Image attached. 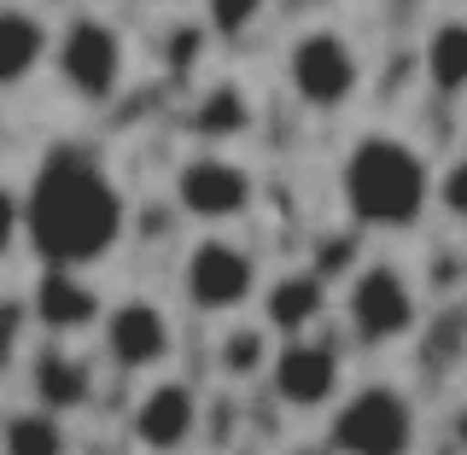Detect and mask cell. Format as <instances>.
<instances>
[{
  "instance_id": "cell-1",
  "label": "cell",
  "mask_w": 467,
  "mask_h": 455,
  "mask_svg": "<svg viewBox=\"0 0 467 455\" xmlns=\"http://www.w3.org/2000/svg\"><path fill=\"white\" fill-rule=\"evenodd\" d=\"M129 233V199L82 146H53L24 187V245L41 269H94Z\"/></svg>"
},
{
  "instance_id": "cell-2",
  "label": "cell",
  "mask_w": 467,
  "mask_h": 455,
  "mask_svg": "<svg viewBox=\"0 0 467 455\" xmlns=\"http://www.w3.org/2000/svg\"><path fill=\"white\" fill-rule=\"evenodd\" d=\"M339 193H345V216L357 228L403 233L432 211L438 175L420 146H409L398 135H362L339 164Z\"/></svg>"
},
{
  "instance_id": "cell-3",
  "label": "cell",
  "mask_w": 467,
  "mask_h": 455,
  "mask_svg": "<svg viewBox=\"0 0 467 455\" xmlns=\"http://www.w3.org/2000/svg\"><path fill=\"white\" fill-rule=\"evenodd\" d=\"M47 70L77 106H111L129 82V41H123V29L111 18H99V12H70V18L53 29Z\"/></svg>"
},
{
  "instance_id": "cell-4",
  "label": "cell",
  "mask_w": 467,
  "mask_h": 455,
  "mask_svg": "<svg viewBox=\"0 0 467 455\" xmlns=\"http://www.w3.org/2000/svg\"><path fill=\"white\" fill-rule=\"evenodd\" d=\"M415 438H420L415 398L403 386H386V379L357 386L333 408L327 427V444L339 455H415Z\"/></svg>"
},
{
  "instance_id": "cell-5",
  "label": "cell",
  "mask_w": 467,
  "mask_h": 455,
  "mask_svg": "<svg viewBox=\"0 0 467 455\" xmlns=\"http://www.w3.org/2000/svg\"><path fill=\"white\" fill-rule=\"evenodd\" d=\"M286 88L310 111H345L362 88V53L350 47L345 29L316 24L304 36H292L286 47Z\"/></svg>"
},
{
  "instance_id": "cell-6",
  "label": "cell",
  "mask_w": 467,
  "mask_h": 455,
  "mask_svg": "<svg viewBox=\"0 0 467 455\" xmlns=\"http://www.w3.org/2000/svg\"><path fill=\"white\" fill-rule=\"evenodd\" d=\"M182 298L199 315H240L257 298V257L228 233H199L182 257Z\"/></svg>"
},
{
  "instance_id": "cell-7",
  "label": "cell",
  "mask_w": 467,
  "mask_h": 455,
  "mask_svg": "<svg viewBox=\"0 0 467 455\" xmlns=\"http://www.w3.org/2000/svg\"><path fill=\"white\" fill-rule=\"evenodd\" d=\"M175 211L193 216L199 228H228L240 222V216H252L257 204V175L240 164V158L228 152H193L175 164Z\"/></svg>"
},
{
  "instance_id": "cell-8",
  "label": "cell",
  "mask_w": 467,
  "mask_h": 455,
  "mask_svg": "<svg viewBox=\"0 0 467 455\" xmlns=\"http://www.w3.org/2000/svg\"><path fill=\"white\" fill-rule=\"evenodd\" d=\"M345 321L368 350L398 345L420 327V298L398 263H357V281L345 286Z\"/></svg>"
},
{
  "instance_id": "cell-9",
  "label": "cell",
  "mask_w": 467,
  "mask_h": 455,
  "mask_svg": "<svg viewBox=\"0 0 467 455\" xmlns=\"http://www.w3.org/2000/svg\"><path fill=\"white\" fill-rule=\"evenodd\" d=\"M99 350L117 374H164L175 357V321L152 298H117L99 315Z\"/></svg>"
},
{
  "instance_id": "cell-10",
  "label": "cell",
  "mask_w": 467,
  "mask_h": 455,
  "mask_svg": "<svg viewBox=\"0 0 467 455\" xmlns=\"http://www.w3.org/2000/svg\"><path fill=\"white\" fill-rule=\"evenodd\" d=\"M99 315H106V298H99V286L82 269H41L36 286H29V321L53 345H70L82 333H94Z\"/></svg>"
},
{
  "instance_id": "cell-11",
  "label": "cell",
  "mask_w": 467,
  "mask_h": 455,
  "mask_svg": "<svg viewBox=\"0 0 467 455\" xmlns=\"http://www.w3.org/2000/svg\"><path fill=\"white\" fill-rule=\"evenodd\" d=\"M129 438L146 455H182L199 438V391L187 379H152L129 408Z\"/></svg>"
},
{
  "instance_id": "cell-12",
  "label": "cell",
  "mask_w": 467,
  "mask_h": 455,
  "mask_svg": "<svg viewBox=\"0 0 467 455\" xmlns=\"http://www.w3.org/2000/svg\"><path fill=\"white\" fill-rule=\"evenodd\" d=\"M269 391L286 408H327L339 398V350L321 339H281V350L269 357Z\"/></svg>"
},
{
  "instance_id": "cell-13",
  "label": "cell",
  "mask_w": 467,
  "mask_h": 455,
  "mask_svg": "<svg viewBox=\"0 0 467 455\" xmlns=\"http://www.w3.org/2000/svg\"><path fill=\"white\" fill-rule=\"evenodd\" d=\"M29 403L47 408V415H77L94 403V362L70 345H41L29 357Z\"/></svg>"
},
{
  "instance_id": "cell-14",
  "label": "cell",
  "mask_w": 467,
  "mask_h": 455,
  "mask_svg": "<svg viewBox=\"0 0 467 455\" xmlns=\"http://www.w3.org/2000/svg\"><path fill=\"white\" fill-rule=\"evenodd\" d=\"M53 58V24L41 18L36 6H18L6 0L0 6V94H18L47 70Z\"/></svg>"
},
{
  "instance_id": "cell-15",
  "label": "cell",
  "mask_w": 467,
  "mask_h": 455,
  "mask_svg": "<svg viewBox=\"0 0 467 455\" xmlns=\"http://www.w3.org/2000/svg\"><path fill=\"white\" fill-rule=\"evenodd\" d=\"M257 298H263V333H281V339H310V327L327 310V286L316 269L281 274L275 286H257Z\"/></svg>"
},
{
  "instance_id": "cell-16",
  "label": "cell",
  "mask_w": 467,
  "mask_h": 455,
  "mask_svg": "<svg viewBox=\"0 0 467 455\" xmlns=\"http://www.w3.org/2000/svg\"><path fill=\"white\" fill-rule=\"evenodd\" d=\"M0 455H70L65 415H47L36 403H18L0 415Z\"/></svg>"
},
{
  "instance_id": "cell-17",
  "label": "cell",
  "mask_w": 467,
  "mask_h": 455,
  "mask_svg": "<svg viewBox=\"0 0 467 455\" xmlns=\"http://www.w3.org/2000/svg\"><path fill=\"white\" fill-rule=\"evenodd\" d=\"M420 65H427V82L438 99H462L467 94V18H438Z\"/></svg>"
},
{
  "instance_id": "cell-18",
  "label": "cell",
  "mask_w": 467,
  "mask_h": 455,
  "mask_svg": "<svg viewBox=\"0 0 467 455\" xmlns=\"http://www.w3.org/2000/svg\"><path fill=\"white\" fill-rule=\"evenodd\" d=\"M193 123H199V135H211V140L245 135V129H252V99H245L234 82H216L211 94H204V106H199Z\"/></svg>"
},
{
  "instance_id": "cell-19",
  "label": "cell",
  "mask_w": 467,
  "mask_h": 455,
  "mask_svg": "<svg viewBox=\"0 0 467 455\" xmlns=\"http://www.w3.org/2000/svg\"><path fill=\"white\" fill-rule=\"evenodd\" d=\"M216 357H223V374H234V379H252L257 368H269V333L263 327H234L228 339H223V350H216Z\"/></svg>"
},
{
  "instance_id": "cell-20",
  "label": "cell",
  "mask_w": 467,
  "mask_h": 455,
  "mask_svg": "<svg viewBox=\"0 0 467 455\" xmlns=\"http://www.w3.org/2000/svg\"><path fill=\"white\" fill-rule=\"evenodd\" d=\"M263 12H269V0H204V24L216 29V36H245Z\"/></svg>"
},
{
  "instance_id": "cell-21",
  "label": "cell",
  "mask_w": 467,
  "mask_h": 455,
  "mask_svg": "<svg viewBox=\"0 0 467 455\" xmlns=\"http://www.w3.org/2000/svg\"><path fill=\"white\" fill-rule=\"evenodd\" d=\"M24 245V193L0 175V263Z\"/></svg>"
},
{
  "instance_id": "cell-22",
  "label": "cell",
  "mask_w": 467,
  "mask_h": 455,
  "mask_svg": "<svg viewBox=\"0 0 467 455\" xmlns=\"http://www.w3.org/2000/svg\"><path fill=\"white\" fill-rule=\"evenodd\" d=\"M450 175H456V181H450V204H456V211H467V164H456Z\"/></svg>"
},
{
  "instance_id": "cell-23",
  "label": "cell",
  "mask_w": 467,
  "mask_h": 455,
  "mask_svg": "<svg viewBox=\"0 0 467 455\" xmlns=\"http://www.w3.org/2000/svg\"><path fill=\"white\" fill-rule=\"evenodd\" d=\"M456 438H462V444H467V408H462V415H456Z\"/></svg>"
},
{
  "instance_id": "cell-24",
  "label": "cell",
  "mask_w": 467,
  "mask_h": 455,
  "mask_svg": "<svg viewBox=\"0 0 467 455\" xmlns=\"http://www.w3.org/2000/svg\"><path fill=\"white\" fill-rule=\"evenodd\" d=\"M152 6H182V0H152Z\"/></svg>"
}]
</instances>
